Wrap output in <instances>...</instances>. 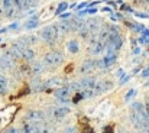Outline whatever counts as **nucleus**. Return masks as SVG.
I'll use <instances>...</instances> for the list:
<instances>
[{"instance_id": "obj_1", "label": "nucleus", "mask_w": 149, "mask_h": 133, "mask_svg": "<svg viewBox=\"0 0 149 133\" xmlns=\"http://www.w3.org/2000/svg\"><path fill=\"white\" fill-rule=\"evenodd\" d=\"M62 62H64V54L61 51H51L47 52L44 56V64L49 68H56Z\"/></svg>"}, {"instance_id": "obj_2", "label": "nucleus", "mask_w": 149, "mask_h": 133, "mask_svg": "<svg viewBox=\"0 0 149 133\" xmlns=\"http://www.w3.org/2000/svg\"><path fill=\"white\" fill-rule=\"evenodd\" d=\"M29 127L31 133H52L54 127L51 126V123H44V122H31L26 123Z\"/></svg>"}, {"instance_id": "obj_3", "label": "nucleus", "mask_w": 149, "mask_h": 133, "mask_svg": "<svg viewBox=\"0 0 149 133\" xmlns=\"http://www.w3.org/2000/svg\"><path fill=\"white\" fill-rule=\"evenodd\" d=\"M41 38L49 45H54L56 38H58V32H56V28L55 25H51V26H47L41 31Z\"/></svg>"}, {"instance_id": "obj_4", "label": "nucleus", "mask_w": 149, "mask_h": 133, "mask_svg": "<svg viewBox=\"0 0 149 133\" xmlns=\"http://www.w3.org/2000/svg\"><path fill=\"white\" fill-rule=\"evenodd\" d=\"M129 117H130V122L133 123V126H135L136 129L142 130V129H145V127H149L148 125L145 123V120L139 116V113H138L136 110L130 109V111H129Z\"/></svg>"}, {"instance_id": "obj_5", "label": "nucleus", "mask_w": 149, "mask_h": 133, "mask_svg": "<svg viewBox=\"0 0 149 133\" xmlns=\"http://www.w3.org/2000/svg\"><path fill=\"white\" fill-rule=\"evenodd\" d=\"M45 117H47V114L39 110H29L25 114V120H28V122H44Z\"/></svg>"}, {"instance_id": "obj_6", "label": "nucleus", "mask_w": 149, "mask_h": 133, "mask_svg": "<svg viewBox=\"0 0 149 133\" xmlns=\"http://www.w3.org/2000/svg\"><path fill=\"white\" fill-rule=\"evenodd\" d=\"M68 113H70V110H68L67 107H54V109H49V110H48V116L52 117V119H56V120L62 119V117L67 116Z\"/></svg>"}, {"instance_id": "obj_7", "label": "nucleus", "mask_w": 149, "mask_h": 133, "mask_svg": "<svg viewBox=\"0 0 149 133\" xmlns=\"http://www.w3.org/2000/svg\"><path fill=\"white\" fill-rule=\"evenodd\" d=\"M116 59H117V56H116L114 52H107L106 56H104L101 61H99L97 64H99L100 68H109V67H111V65L116 62Z\"/></svg>"}, {"instance_id": "obj_8", "label": "nucleus", "mask_w": 149, "mask_h": 133, "mask_svg": "<svg viewBox=\"0 0 149 133\" xmlns=\"http://www.w3.org/2000/svg\"><path fill=\"white\" fill-rule=\"evenodd\" d=\"M15 65V59L12 58V55L9 52H4L0 56V68L1 70H10Z\"/></svg>"}, {"instance_id": "obj_9", "label": "nucleus", "mask_w": 149, "mask_h": 133, "mask_svg": "<svg viewBox=\"0 0 149 133\" xmlns=\"http://www.w3.org/2000/svg\"><path fill=\"white\" fill-rule=\"evenodd\" d=\"M104 49H106V44L101 42L100 39H97V41H94L93 44H90V46H88V54L97 55V54H101Z\"/></svg>"}, {"instance_id": "obj_10", "label": "nucleus", "mask_w": 149, "mask_h": 133, "mask_svg": "<svg viewBox=\"0 0 149 133\" xmlns=\"http://www.w3.org/2000/svg\"><path fill=\"white\" fill-rule=\"evenodd\" d=\"M111 87H113V83H111V81H101V83H97L96 87L93 88V94H94V95H99V94L104 93V91H109Z\"/></svg>"}, {"instance_id": "obj_11", "label": "nucleus", "mask_w": 149, "mask_h": 133, "mask_svg": "<svg viewBox=\"0 0 149 133\" xmlns=\"http://www.w3.org/2000/svg\"><path fill=\"white\" fill-rule=\"evenodd\" d=\"M55 28H56L58 35H67L71 31V23H70V20H61L59 23L55 25Z\"/></svg>"}, {"instance_id": "obj_12", "label": "nucleus", "mask_w": 149, "mask_h": 133, "mask_svg": "<svg viewBox=\"0 0 149 133\" xmlns=\"http://www.w3.org/2000/svg\"><path fill=\"white\" fill-rule=\"evenodd\" d=\"M96 84H97V81H96L94 77H86V78H83L81 83H80L81 90H93L96 87Z\"/></svg>"}, {"instance_id": "obj_13", "label": "nucleus", "mask_w": 149, "mask_h": 133, "mask_svg": "<svg viewBox=\"0 0 149 133\" xmlns=\"http://www.w3.org/2000/svg\"><path fill=\"white\" fill-rule=\"evenodd\" d=\"M62 86H64V81H62L61 78L54 77V78H51L49 81H47V83L44 84V90L45 88H59V87H62Z\"/></svg>"}, {"instance_id": "obj_14", "label": "nucleus", "mask_w": 149, "mask_h": 133, "mask_svg": "<svg viewBox=\"0 0 149 133\" xmlns=\"http://www.w3.org/2000/svg\"><path fill=\"white\" fill-rule=\"evenodd\" d=\"M96 65H97V62H96V61L88 59V61L83 62V65L80 67V71H81L83 74H84V72H90L91 70H94V68H96Z\"/></svg>"}, {"instance_id": "obj_15", "label": "nucleus", "mask_w": 149, "mask_h": 133, "mask_svg": "<svg viewBox=\"0 0 149 133\" xmlns=\"http://www.w3.org/2000/svg\"><path fill=\"white\" fill-rule=\"evenodd\" d=\"M84 22H86V20H83V19H80V17H74V19H71V20H70V23H71V31L78 32V31L84 26Z\"/></svg>"}, {"instance_id": "obj_16", "label": "nucleus", "mask_w": 149, "mask_h": 133, "mask_svg": "<svg viewBox=\"0 0 149 133\" xmlns=\"http://www.w3.org/2000/svg\"><path fill=\"white\" fill-rule=\"evenodd\" d=\"M22 42L26 45V46L28 45H35L39 42V36L38 35H26V36L22 38Z\"/></svg>"}, {"instance_id": "obj_17", "label": "nucleus", "mask_w": 149, "mask_h": 133, "mask_svg": "<svg viewBox=\"0 0 149 133\" xmlns=\"http://www.w3.org/2000/svg\"><path fill=\"white\" fill-rule=\"evenodd\" d=\"M7 93V78L0 74V94H6Z\"/></svg>"}, {"instance_id": "obj_18", "label": "nucleus", "mask_w": 149, "mask_h": 133, "mask_svg": "<svg viewBox=\"0 0 149 133\" xmlns=\"http://www.w3.org/2000/svg\"><path fill=\"white\" fill-rule=\"evenodd\" d=\"M44 65H45L44 62H35V64H32V67H31L32 68V72L33 74H41L44 71V68H45Z\"/></svg>"}, {"instance_id": "obj_19", "label": "nucleus", "mask_w": 149, "mask_h": 133, "mask_svg": "<svg viewBox=\"0 0 149 133\" xmlns=\"http://www.w3.org/2000/svg\"><path fill=\"white\" fill-rule=\"evenodd\" d=\"M22 58H25V59H33L35 58V51L33 49H31V48H26L25 51H23V55H22Z\"/></svg>"}, {"instance_id": "obj_20", "label": "nucleus", "mask_w": 149, "mask_h": 133, "mask_svg": "<svg viewBox=\"0 0 149 133\" xmlns=\"http://www.w3.org/2000/svg\"><path fill=\"white\" fill-rule=\"evenodd\" d=\"M36 19H38V17L33 16L31 20H28V22L25 23V28H26V29H35V28L38 26V20H36Z\"/></svg>"}, {"instance_id": "obj_21", "label": "nucleus", "mask_w": 149, "mask_h": 133, "mask_svg": "<svg viewBox=\"0 0 149 133\" xmlns=\"http://www.w3.org/2000/svg\"><path fill=\"white\" fill-rule=\"evenodd\" d=\"M68 51L71 54H77L78 52V44H77V41H70L68 42Z\"/></svg>"}, {"instance_id": "obj_22", "label": "nucleus", "mask_w": 149, "mask_h": 133, "mask_svg": "<svg viewBox=\"0 0 149 133\" xmlns=\"http://www.w3.org/2000/svg\"><path fill=\"white\" fill-rule=\"evenodd\" d=\"M67 7H68V4H67L65 1H62V3H61V4L58 6V9H56V15H59V13H62V12H64V10L67 9Z\"/></svg>"}, {"instance_id": "obj_23", "label": "nucleus", "mask_w": 149, "mask_h": 133, "mask_svg": "<svg viewBox=\"0 0 149 133\" xmlns=\"http://www.w3.org/2000/svg\"><path fill=\"white\" fill-rule=\"evenodd\" d=\"M83 98H84V94H83V93H78V94H75V95H74L72 101H74V103H78V101H80V100H83Z\"/></svg>"}, {"instance_id": "obj_24", "label": "nucleus", "mask_w": 149, "mask_h": 133, "mask_svg": "<svg viewBox=\"0 0 149 133\" xmlns=\"http://www.w3.org/2000/svg\"><path fill=\"white\" fill-rule=\"evenodd\" d=\"M56 103L58 104H67V103H70V100L68 98H56Z\"/></svg>"}, {"instance_id": "obj_25", "label": "nucleus", "mask_w": 149, "mask_h": 133, "mask_svg": "<svg viewBox=\"0 0 149 133\" xmlns=\"http://www.w3.org/2000/svg\"><path fill=\"white\" fill-rule=\"evenodd\" d=\"M133 94H135V90H130V91L126 94V97H125V98H126V101H129V100L132 98V95H133Z\"/></svg>"}, {"instance_id": "obj_26", "label": "nucleus", "mask_w": 149, "mask_h": 133, "mask_svg": "<svg viewBox=\"0 0 149 133\" xmlns=\"http://www.w3.org/2000/svg\"><path fill=\"white\" fill-rule=\"evenodd\" d=\"M103 133H113V127H111V126L104 127V129H103Z\"/></svg>"}, {"instance_id": "obj_27", "label": "nucleus", "mask_w": 149, "mask_h": 133, "mask_svg": "<svg viewBox=\"0 0 149 133\" xmlns=\"http://www.w3.org/2000/svg\"><path fill=\"white\" fill-rule=\"evenodd\" d=\"M142 77H143V78H148L149 77V68H146V70L142 71Z\"/></svg>"}, {"instance_id": "obj_28", "label": "nucleus", "mask_w": 149, "mask_h": 133, "mask_svg": "<svg viewBox=\"0 0 149 133\" xmlns=\"http://www.w3.org/2000/svg\"><path fill=\"white\" fill-rule=\"evenodd\" d=\"M83 133H94V130H93L91 127H84V129H83Z\"/></svg>"}, {"instance_id": "obj_29", "label": "nucleus", "mask_w": 149, "mask_h": 133, "mask_svg": "<svg viewBox=\"0 0 149 133\" xmlns=\"http://www.w3.org/2000/svg\"><path fill=\"white\" fill-rule=\"evenodd\" d=\"M122 9H123V10H127V12H132V9H130L127 4H123V6H122Z\"/></svg>"}, {"instance_id": "obj_30", "label": "nucleus", "mask_w": 149, "mask_h": 133, "mask_svg": "<svg viewBox=\"0 0 149 133\" xmlns=\"http://www.w3.org/2000/svg\"><path fill=\"white\" fill-rule=\"evenodd\" d=\"M86 6H88V3H86V1H84V3H81V4L78 6V9H83V7H86Z\"/></svg>"}, {"instance_id": "obj_31", "label": "nucleus", "mask_w": 149, "mask_h": 133, "mask_svg": "<svg viewBox=\"0 0 149 133\" xmlns=\"http://www.w3.org/2000/svg\"><path fill=\"white\" fill-rule=\"evenodd\" d=\"M139 133H149V127H145V129L139 130Z\"/></svg>"}, {"instance_id": "obj_32", "label": "nucleus", "mask_w": 149, "mask_h": 133, "mask_svg": "<svg viewBox=\"0 0 149 133\" xmlns=\"http://www.w3.org/2000/svg\"><path fill=\"white\" fill-rule=\"evenodd\" d=\"M142 33H143V36H149V31H146V29H145Z\"/></svg>"}, {"instance_id": "obj_33", "label": "nucleus", "mask_w": 149, "mask_h": 133, "mask_svg": "<svg viewBox=\"0 0 149 133\" xmlns=\"http://www.w3.org/2000/svg\"><path fill=\"white\" fill-rule=\"evenodd\" d=\"M68 16H70V15H68V13H64V15H62V16H61V19H67V17H68Z\"/></svg>"}, {"instance_id": "obj_34", "label": "nucleus", "mask_w": 149, "mask_h": 133, "mask_svg": "<svg viewBox=\"0 0 149 133\" xmlns=\"http://www.w3.org/2000/svg\"><path fill=\"white\" fill-rule=\"evenodd\" d=\"M17 28V25L16 23H13V25H10V29H16Z\"/></svg>"}, {"instance_id": "obj_35", "label": "nucleus", "mask_w": 149, "mask_h": 133, "mask_svg": "<svg viewBox=\"0 0 149 133\" xmlns=\"http://www.w3.org/2000/svg\"><path fill=\"white\" fill-rule=\"evenodd\" d=\"M133 52H135V54L138 55V54H139V48H135V49H133Z\"/></svg>"}, {"instance_id": "obj_36", "label": "nucleus", "mask_w": 149, "mask_h": 133, "mask_svg": "<svg viewBox=\"0 0 149 133\" xmlns=\"http://www.w3.org/2000/svg\"><path fill=\"white\" fill-rule=\"evenodd\" d=\"M120 133H130V132H126V130H120Z\"/></svg>"}, {"instance_id": "obj_37", "label": "nucleus", "mask_w": 149, "mask_h": 133, "mask_svg": "<svg viewBox=\"0 0 149 133\" xmlns=\"http://www.w3.org/2000/svg\"><path fill=\"white\" fill-rule=\"evenodd\" d=\"M0 42H1V41H0Z\"/></svg>"}]
</instances>
